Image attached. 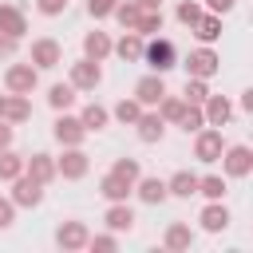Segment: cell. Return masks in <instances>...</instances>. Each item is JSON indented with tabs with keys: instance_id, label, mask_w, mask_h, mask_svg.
Instances as JSON below:
<instances>
[{
	"instance_id": "obj_23",
	"label": "cell",
	"mask_w": 253,
	"mask_h": 253,
	"mask_svg": "<svg viewBox=\"0 0 253 253\" xmlns=\"http://www.w3.org/2000/svg\"><path fill=\"white\" fill-rule=\"evenodd\" d=\"M0 119L12 123V126L28 123V119H32V99H28V95H4V111H0Z\"/></svg>"
},
{
	"instance_id": "obj_22",
	"label": "cell",
	"mask_w": 253,
	"mask_h": 253,
	"mask_svg": "<svg viewBox=\"0 0 253 253\" xmlns=\"http://www.w3.org/2000/svg\"><path fill=\"white\" fill-rule=\"evenodd\" d=\"M190 245H194V229H190L186 221H170L166 233H162V249H170V253H186Z\"/></svg>"
},
{
	"instance_id": "obj_4",
	"label": "cell",
	"mask_w": 253,
	"mask_h": 253,
	"mask_svg": "<svg viewBox=\"0 0 253 253\" xmlns=\"http://www.w3.org/2000/svg\"><path fill=\"white\" fill-rule=\"evenodd\" d=\"M217 162H221V174L225 178H249L253 174V150L245 142H233V146L225 142V150H221Z\"/></svg>"
},
{
	"instance_id": "obj_28",
	"label": "cell",
	"mask_w": 253,
	"mask_h": 253,
	"mask_svg": "<svg viewBox=\"0 0 253 253\" xmlns=\"http://www.w3.org/2000/svg\"><path fill=\"white\" fill-rule=\"evenodd\" d=\"M79 123L87 126V134H91V130H103V126L111 123V107H103V103H87V107L79 111Z\"/></svg>"
},
{
	"instance_id": "obj_24",
	"label": "cell",
	"mask_w": 253,
	"mask_h": 253,
	"mask_svg": "<svg viewBox=\"0 0 253 253\" xmlns=\"http://www.w3.org/2000/svg\"><path fill=\"white\" fill-rule=\"evenodd\" d=\"M166 194L170 198H194L198 194V174L194 170H174L166 178Z\"/></svg>"
},
{
	"instance_id": "obj_6",
	"label": "cell",
	"mask_w": 253,
	"mask_h": 253,
	"mask_svg": "<svg viewBox=\"0 0 253 253\" xmlns=\"http://www.w3.org/2000/svg\"><path fill=\"white\" fill-rule=\"evenodd\" d=\"M40 87V71L32 63H8L4 67V91L8 95H32Z\"/></svg>"
},
{
	"instance_id": "obj_17",
	"label": "cell",
	"mask_w": 253,
	"mask_h": 253,
	"mask_svg": "<svg viewBox=\"0 0 253 253\" xmlns=\"http://www.w3.org/2000/svg\"><path fill=\"white\" fill-rule=\"evenodd\" d=\"M24 174L36 178L40 186H47V182H55V158H51L47 150H36V154L24 158Z\"/></svg>"
},
{
	"instance_id": "obj_25",
	"label": "cell",
	"mask_w": 253,
	"mask_h": 253,
	"mask_svg": "<svg viewBox=\"0 0 253 253\" xmlns=\"http://www.w3.org/2000/svg\"><path fill=\"white\" fill-rule=\"evenodd\" d=\"M111 43H115V40H111L107 32H99V28H95V32H87V36H83V55H87V59H95V63H103V59L111 55Z\"/></svg>"
},
{
	"instance_id": "obj_3",
	"label": "cell",
	"mask_w": 253,
	"mask_h": 253,
	"mask_svg": "<svg viewBox=\"0 0 253 253\" xmlns=\"http://www.w3.org/2000/svg\"><path fill=\"white\" fill-rule=\"evenodd\" d=\"M221 150H225L221 126H202V130H194V158H198L202 166H213V162L221 158Z\"/></svg>"
},
{
	"instance_id": "obj_11",
	"label": "cell",
	"mask_w": 253,
	"mask_h": 253,
	"mask_svg": "<svg viewBox=\"0 0 253 253\" xmlns=\"http://www.w3.org/2000/svg\"><path fill=\"white\" fill-rule=\"evenodd\" d=\"M67 83H71L75 91H95V87L103 83V67L83 55V59H75V63L67 67Z\"/></svg>"
},
{
	"instance_id": "obj_9",
	"label": "cell",
	"mask_w": 253,
	"mask_h": 253,
	"mask_svg": "<svg viewBox=\"0 0 253 253\" xmlns=\"http://www.w3.org/2000/svg\"><path fill=\"white\" fill-rule=\"evenodd\" d=\"M87 237H91V229H87V221H79V217H67V221L55 225V245H59L63 253L87 249Z\"/></svg>"
},
{
	"instance_id": "obj_40",
	"label": "cell",
	"mask_w": 253,
	"mask_h": 253,
	"mask_svg": "<svg viewBox=\"0 0 253 253\" xmlns=\"http://www.w3.org/2000/svg\"><path fill=\"white\" fill-rule=\"evenodd\" d=\"M115 4H119V0H87V16H91V20H107V16L115 12Z\"/></svg>"
},
{
	"instance_id": "obj_33",
	"label": "cell",
	"mask_w": 253,
	"mask_h": 253,
	"mask_svg": "<svg viewBox=\"0 0 253 253\" xmlns=\"http://www.w3.org/2000/svg\"><path fill=\"white\" fill-rule=\"evenodd\" d=\"M111 16H115V20L123 24V32H134V28H138V16H142V8H138L134 0H119Z\"/></svg>"
},
{
	"instance_id": "obj_42",
	"label": "cell",
	"mask_w": 253,
	"mask_h": 253,
	"mask_svg": "<svg viewBox=\"0 0 253 253\" xmlns=\"http://www.w3.org/2000/svg\"><path fill=\"white\" fill-rule=\"evenodd\" d=\"M36 12L40 16H63L67 12V0H36Z\"/></svg>"
},
{
	"instance_id": "obj_5",
	"label": "cell",
	"mask_w": 253,
	"mask_h": 253,
	"mask_svg": "<svg viewBox=\"0 0 253 253\" xmlns=\"http://www.w3.org/2000/svg\"><path fill=\"white\" fill-rule=\"evenodd\" d=\"M28 63H32L36 71H51V67H59V63H63V43H59V40H51V36H40V40H32Z\"/></svg>"
},
{
	"instance_id": "obj_27",
	"label": "cell",
	"mask_w": 253,
	"mask_h": 253,
	"mask_svg": "<svg viewBox=\"0 0 253 253\" xmlns=\"http://www.w3.org/2000/svg\"><path fill=\"white\" fill-rule=\"evenodd\" d=\"M75 95H79V91H75L71 83H51V87H47V107H51V111H71V107H75Z\"/></svg>"
},
{
	"instance_id": "obj_14",
	"label": "cell",
	"mask_w": 253,
	"mask_h": 253,
	"mask_svg": "<svg viewBox=\"0 0 253 253\" xmlns=\"http://www.w3.org/2000/svg\"><path fill=\"white\" fill-rule=\"evenodd\" d=\"M198 221H202V229L206 233H225L229 229V206H225V198H217V202H206L202 206V213H198Z\"/></svg>"
},
{
	"instance_id": "obj_48",
	"label": "cell",
	"mask_w": 253,
	"mask_h": 253,
	"mask_svg": "<svg viewBox=\"0 0 253 253\" xmlns=\"http://www.w3.org/2000/svg\"><path fill=\"white\" fill-rule=\"evenodd\" d=\"M0 111H4V95H0Z\"/></svg>"
},
{
	"instance_id": "obj_12",
	"label": "cell",
	"mask_w": 253,
	"mask_h": 253,
	"mask_svg": "<svg viewBox=\"0 0 253 253\" xmlns=\"http://www.w3.org/2000/svg\"><path fill=\"white\" fill-rule=\"evenodd\" d=\"M134 134H138V142H146V146L162 142V134H166V123H162V115H158L154 107H146V111L134 119Z\"/></svg>"
},
{
	"instance_id": "obj_45",
	"label": "cell",
	"mask_w": 253,
	"mask_h": 253,
	"mask_svg": "<svg viewBox=\"0 0 253 253\" xmlns=\"http://www.w3.org/2000/svg\"><path fill=\"white\" fill-rule=\"evenodd\" d=\"M12 138H16V126L0 119V150H4V146H12Z\"/></svg>"
},
{
	"instance_id": "obj_1",
	"label": "cell",
	"mask_w": 253,
	"mask_h": 253,
	"mask_svg": "<svg viewBox=\"0 0 253 253\" xmlns=\"http://www.w3.org/2000/svg\"><path fill=\"white\" fill-rule=\"evenodd\" d=\"M142 63H146L150 71H158V75H166L170 67H178V47H174V40H166V36H146Z\"/></svg>"
},
{
	"instance_id": "obj_15",
	"label": "cell",
	"mask_w": 253,
	"mask_h": 253,
	"mask_svg": "<svg viewBox=\"0 0 253 253\" xmlns=\"http://www.w3.org/2000/svg\"><path fill=\"white\" fill-rule=\"evenodd\" d=\"M202 115H206V126H229V119H233V103L225 99V95H206V103H202Z\"/></svg>"
},
{
	"instance_id": "obj_46",
	"label": "cell",
	"mask_w": 253,
	"mask_h": 253,
	"mask_svg": "<svg viewBox=\"0 0 253 253\" xmlns=\"http://www.w3.org/2000/svg\"><path fill=\"white\" fill-rule=\"evenodd\" d=\"M241 111H253V91H241Z\"/></svg>"
},
{
	"instance_id": "obj_16",
	"label": "cell",
	"mask_w": 253,
	"mask_h": 253,
	"mask_svg": "<svg viewBox=\"0 0 253 253\" xmlns=\"http://www.w3.org/2000/svg\"><path fill=\"white\" fill-rule=\"evenodd\" d=\"M142 47H146V36H138V32H123V36L111 43V55H119L123 63H142Z\"/></svg>"
},
{
	"instance_id": "obj_34",
	"label": "cell",
	"mask_w": 253,
	"mask_h": 253,
	"mask_svg": "<svg viewBox=\"0 0 253 253\" xmlns=\"http://www.w3.org/2000/svg\"><path fill=\"white\" fill-rule=\"evenodd\" d=\"M162 28H166V16H162V8H150V12L142 8V16H138V28H134V32H138V36H158Z\"/></svg>"
},
{
	"instance_id": "obj_41",
	"label": "cell",
	"mask_w": 253,
	"mask_h": 253,
	"mask_svg": "<svg viewBox=\"0 0 253 253\" xmlns=\"http://www.w3.org/2000/svg\"><path fill=\"white\" fill-rule=\"evenodd\" d=\"M12 221H16V202L0 194V229H12Z\"/></svg>"
},
{
	"instance_id": "obj_29",
	"label": "cell",
	"mask_w": 253,
	"mask_h": 253,
	"mask_svg": "<svg viewBox=\"0 0 253 253\" xmlns=\"http://www.w3.org/2000/svg\"><path fill=\"white\" fill-rule=\"evenodd\" d=\"M142 111H146V107L130 95V99H119V103L111 107V119H115V123H123V126H134V119H138Z\"/></svg>"
},
{
	"instance_id": "obj_38",
	"label": "cell",
	"mask_w": 253,
	"mask_h": 253,
	"mask_svg": "<svg viewBox=\"0 0 253 253\" xmlns=\"http://www.w3.org/2000/svg\"><path fill=\"white\" fill-rule=\"evenodd\" d=\"M202 12H206V8H202L198 0H178V8H174V20H178L182 28H190V24H194Z\"/></svg>"
},
{
	"instance_id": "obj_36",
	"label": "cell",
	"mask_w": 253,
	"mask_h": 253,
	"mask_svg": "<svg viewBox=\"0 0 253 253\" xmlns=\"http://www.w3.org/2000/svg\"><path fill=\"white\" fill-rule=\"evenodd\" d=\"M174 126H182L186 134H194V130H202V126H206V115H202V107H194V103H186Z\"/></svg>"
},
{
	"instance_id": "obj_47",
	"label": "cell",
	"mask_w": 253,
	"mask_h": 253,
	"mask_svg": "<svg viewBox=\"0 0 253 253\" xmlns=\"http://www.w3.org/2000/svg\"><path fill=\"white\" fill-rule=\"evenodd\" d=\"M134 4H138V8H146V12H150V8H162V0H134Z\"/></svg>"
},
{
	"instance_id": "obj_18",
	"label": "cell",
	"mask_w": 253,
	"mask_h": 253,
	"mask_svg": "<svg viewBox=\"0 0 253 253\" xmlns=\"http://www.w3.org/2000/svg\"><path fill=\"white\" fill-rule=\"evenodd\" d=\"M103 225H107L111 233H130V229H134V210H130L126 202H107Z\"/></svg>"
},
{
	"instance_id": "obj_8",
	"label": "cell",
	"mask_w": 253,
	"mask_h": 253,
	"mask_svg": "<svg viewBox=\"0 0 253 253\" xmlns=\"http://www.w3.org/2000/svg\"><path fill=\"white\" fill-rule=\"evenodd\" d=\"M51 134H55V142H59V146H83V138H87V126L79 123V115H71V111H55Z\"/></svg>"
},
{
	"instance_id": "obj_31",
	"label": "cell",
	"mask_w": 253,
	"mask_h": 253,
	"mask_svg": "<svg viewBox=\"0 0 253 253\" xmlns=\"http://www.w3.org/2000/svg\"><path fill=\"white\" fill-rule=\"evenodd\" d=\"M182 107H186V99H182V95H170V91H166V95H162V99L154 103V111L162 115V123H166V126H174V123H178Z\"/></svg>"
},
{
	"instance_id": "obj_10",
	"label": "cell",
	"mask_w": 253,
	"mask_h": 253,
	"mask_svg": "<svg viewBox=\"0 0 253 253\" xmlns=\"http://www.w3.org/2000/svg\"><path fill=\"white\" fill-rule=\"evenodd\" d=\"M12 186V202H16V210H40L43 206V186L36 182V178H28V174H20V178H12L8 182Z\"/></svg>"
},
{
	"instance_id": "obj_7",
	"label": "cell",
	"mask_w": 253,
	"mask_h": 253,
	"mask_svg": "<svg viewBox=\"0 0 253 253\" xmlns=\"http://www.w3.org/2000/svg\"><path fill=\"white\" fill-rule=\"evenodd\" d=\"M87 170H91V158L83 146H63V154L55 158V178L79 182V178H87Z\"/></svg>"
},
{
	"instance_id": "obj_30",
	"label": "cell",
	"mask_w": 253,
	"mask_h": 253,
	"mask_svg": "<svg viewBox=\"0 0 253 253\" xmlns=\"http://www.w3.org/2000/svg\"><path fill=\"white\" fill-rule=\"evenodd\" d=\"M225 174H198V194L206 198V202H217V198H225Z\"/></svg>"
},
{
	"instance_id": "obj_20",
	"label": "cell",
	"mask_w": 253,
	"mask_h": 253,
	"mask_svg": "<svg viewBox=\"0 0 253 253\" xmlns=\"http://www.w3.org/2000/svg\"><path fill=\"white\" fill-rule=\"evenodd\" d=\"M162 95H166V79H162L158 71H150V75H142V79L134 83V99H138L142 107H154Z\"/></svg>"
},
{
	"instance_id": "obj_39",
	"label": "cell",
	"mask_w": 253,
	"mask_h": 253,
	"mask_svg": "<svg viewBox=\"0 0 253 253\" xmlns=\"http://www.w3.org/2000/svg\"><path fill=\"white\" fill-rule=\"evenodd\" d=\"M87 249L111 253V249H119V233H91V237H87Z\"/></svg>"
},
{
	"instance_id": "obj_2",
	"label": "cell",
	"mask_w": 253,
	"mask_h": 253,
	"mask_svg": "<svg viewBox=\"0 0 253 253\" xmlns=\"http://www.w3.org/2000/svg\"><path fill=\"white\" fill-rule=\"evenodd\" d=\"M182 63H186V75H194V79H213L221 71V55L213 51V43H198Z\"/></svg>"
},
{
	"instance_id": "obj_21",
	"label": "cell",
	"mask_w": 253,
	"mask_h": 253,
	"mask_svg": "<svg viewBox=\"0 0 253 253\" xmlns=\"http://www.w3.org/2000/svg\"><path fill=\"white\" fill-rule=\"evenodd\" d=\"M190 32H194L198 43H217V40H221V16H217V12H202V16L190 24Z\"/></svg>"
},
{
	"instance_id": "obj_35",
	"label": "cell",
	"mask_w": 253,
	"mask_h": 253,
	"mask_svg": "<svg viewBox=\"0 0 253 253\" xmlns=\"http://www.w3.org/2000/svg\"><path fill=\"white\" fill-rule=\"evenodd\" d=\"M206 95H210V79H194V75H186L182 99H186V103H194V107H202V103H206Z\"/></svg>"
},
{
	"instance_id": "obj_32",
	"label": "cell",
	"mask_w": 253,
	"mask_h": 253,
	"mask_svg": "<svg viewBox=\"0 0 253 253\" xmlns=\"http://www.w3.org/2000/svg\"><path fill=\"white\" fill-rule=\"evenodd\" d=\"M20 174H24V154H16L12 146H4L0 150V182H12Z\"/></svg>"
},
{
	"instance_id": "obj_13",
	"label": "cell",
	"mask_w": 253,
	"mask_h": 253,
	"mask_svg": "<svg viewBox=\"0 0 253 253\" xmlns=\"http://www.w3.org/2000/svg\"><path fill=\"white\" fill-rule=\"evenodd\" d=\"M130 194H138L142 206H162V202L170 198V194H166V178H158V174H138V182H134Z\"/></svg>"
},
{
	"instance_id": "obj_37",
	"label": "cell",
	"mask_w": 253,
	"mask_h": 253,
	"mask_svg": "<svg viewBox=\"0 0 253 253\" xmlns=\"http://www.w3.org/2000/svg\"><path fill=\"white\" fill-rule=\"evenodd\" d=\"M111 174H119L126 186H134L138 174H142V166H138V158H115V162H111Z\"/></svg>"
},
{
	"instance_id": "obj_44",
	"label": "cell",
	"mask_w": 253,
	"mask_h": 253,
	"mask_svg": "<svg viewBox=\"0 0 253 253\" xmlns=\"http://www.w3.org/2000/svg\"><path fill=\"white\" fill-rule=\"evenodd\" d=\"M16 47H20V40H12V36H4V32H0V59H12V55H16Z\"/></svg>"
},
{
	"instance_id": "obj_26",
	"label": "cell",
	"mask_w": 253,
	"mask_h": 253,
	"mask_svg": "<svg viewBox=\"0 0 253 253\" xmlns=\"http://www.w3.org/2000/svg\"><path fill=\"white\" fill-rule=\"evenodd\" d=\"M130 190H134V186H126V182H123L119 174H111V170L99 178V194H103L107 202H126V198H130Z\"/></svg>"
},
{
	"instance_id": "obj_19",
	"label": "cell",
	"mask_w": 253,
	"mask_h": 253,
	"mask_svg": "<svg viewBox=\"0 0 253 253\" xmlns=\"http://www.w3.org/2000/svg\"><path fill=\"white\" fill-rule=\"evenodd\" d=\"M0 32H4V36H12V40H20V36L28 32V16H24V8H20V4L0 0Z\"/></svg>"
},
{
	"instance_id": "obj_43",
	"label": "cell",
	"mask_w": 253,
	"mask_h": 253,
	"mask_svg": "<svg viewBox=\"0 0 253 253\" xmlns=\"http://www.w3.org/2000/svg\"><path fill=\"white\" fill-rule=\"evenodd\" d=\"M233 8H237V0H206V12H217V16H225Z\"/></svg>"
}]
</instances>
